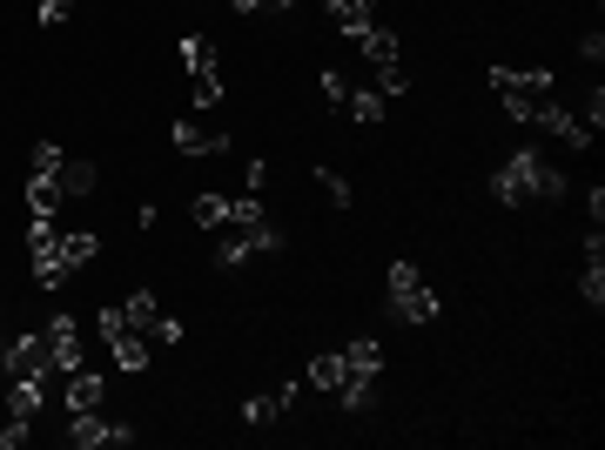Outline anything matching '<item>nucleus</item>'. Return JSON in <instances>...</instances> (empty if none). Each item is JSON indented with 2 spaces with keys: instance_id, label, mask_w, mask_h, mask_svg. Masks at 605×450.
Instances as JSON below:
<instances>
[{
  "instance_id": "obj_1",
  "label": "nucleus",
  "mask_w": 605,
  "mask_h": 450,
  "mask_svg": "<svg viewBox=\"0 0 605 450\" xmlns=\"http://www.w3.org/2000/svg\"><path fill=\"white\" fill-rule=\"evenodd\" d=\"M492 195L505 202V209H524V202H558L565 195V175H558V161H545L539 148H518L511 161H498Z\"/></svg>"
},
{
  "instance_id": "obj_2",
  "label": "nucleus",
  "mask_w": 605,
  "mask_h": 450,
  "mask_svg": "<svg viewBox=\"0 0 605 450\" xmlns=\"http://www.w3.org/2000/svg\"><path fill=\"white\" fill-rule=\"evenodd\" d=\"M437 309H444V303H437L431 282L418 276V263H390V316L424 330V323H437Z\"/></svg>"
},
{
  "instance_id": "obj_3",
  "label": "nucleus",
  "mask_w": 605,
  "mask_h": 450,
  "mask_svg": "<svg viewBox=\"0 0 605 450\" xmlns=\"http://www.w3.org/2000/svg\"><path fill=\"white\" fill-rule=\"evenodd\" d=\"M350 40H356V54L377 68L384 95H403V88H411V74H403V40H397L390 27H377V21H371V27H356Z\"/></svg>"
},
{
  "instance_id": "obj_4",
  "label": "nucleus",
  "mask_w": 605,
  "mask_h": 450,
  "mask_svg": "<svg viewBox=\"0 0 605 450\" xmlns=\"http://www.w3.org/2000/svg\"><path fill=\"white\" fill-rule=\"evenodd\" d=\"M492 95L505 101V114L511 121H532V108L552 95V74L539 68V74H518V68H492Z\"/></svg>"
},
{
  "instance_id": "obj_5",
  "label": "nucleus",
  "mask_w": 605,
  "mask_h": 450,
  "mask_svg": "<svg viewBox=\"0 0 605 450\" xmlns=\"http://www.w3.org/2000/svg\"><path fill=\"white\" fill-rule=\"evenodd\" d=\"M101 343H108V356H114V370H129V377L148 370V350H155V343H148L121 309H101Z\"/></svg>"
},
{
  "instance_id": "obj_6",
  "label": "nucleus",
  "mask_w": 605,
  "mask_h": 450,
  "mask_svg": "<svg viewBox=\"0 0 605 450\" xmlns=\"http://www.w3.org/2000/svg\"><path fill=\"white\" fill-rule=\"evenodd\" d=\"M532 121H539V129H545V135H552L558 148H572V155H579V148H592V129H585V121H579L572 108H558L552 95H545V101L532 108Z\"/></svg>"
},
{
  "instance_id": "obj_7",
  "label": "nucleus",
  "mask_w": 605,
  "mask_h": 450,
  "mask_svg": "<svg viewBox=\"0 0 605 450\" xmlns=\"http://www.w3.org/2000/svg\"><path fill=\"white\" fill-rule=\"evenodd\" d=\"M169 142H176V155H229V129H216L209 114H182Z\"/></svg>"
},
{
  "instance_id": "obj_8",
  "label": "nucleus",
  "mask_w": 605,
  "mask_h": 450,
  "mask_svg": "<svg viewBox=\"0 0 605 450\" xmlns=\"http://www.w3.org/2000/svg\"><path fill=\"white\" fill-rule=\"evenodd\" d=\"M8 377H55V350H48V330H27L21 343H8Z\"/></svg>"
},
{
  "instance_id": "obj_9",
  "label": "nucleus",
  "mask_w": 605,
  "mask_h": 450,
  "mask_svg": "<svg viewBox=\"0 0 605 450\" xmlns=\"http://www.w3.org/2000/svg\"><path fill=\"white\" fill-rule=\"evenodd\" d=\"M101 397H108V377H95L88 363H81V370H68V384H61L68 417H81V411H101Z\"/></svg>"
},
{
  "instance_id": "obj_10",
  "label": "nucleus",
  "mask_w": 605,
  "mask_h": 450,
  "mask_svg": "<svg viewBox=\"0 0 605 450\" xmlns=\"http://www.w3.org/2000/svg\"><path fill=\"white\" fill-rule=\"evenodd\" d=\"M135 430H121V424H108L101 411H81V417H68V443H81V450H95V443H129Z\"/></svg>"
},
{
  "instance_id": "obj_11",
  "label": "nucleus",
  "mask_w": 605,
  "mask_h": 450,
  "mask_svg": "<svg viewBox=\"0 0 605 450\" xmlns=\"http://www.w3.org/2000/svg\"><path fill=\"white\" fill-rule=\"evenodd\" d=\"M48 350H55V377L81 370V330H74L68 316H55V323H48Z\"/></svg>"
},
{
  "instance_id": "obj_12",
  "label": "nucleus",
  "mask_w": 605,
  "mask_h": 450,
  "mask_svg": "<svg viewBox=\"0 0 605 450\" xmlns=\"http://www.w3.org/2000/svg\"><path fill=\"white\" fill-rule=\"evenodd\" d=\"M343 384H350V363H343V350H323V356H310V390L337 397Z\"/></svg>"
},
{
  "instance_id": "obj_13",
  "label": "nucleus",
  "mask_w": 605,
  "mask_h": 450,
  "mask_svg": "<svg viewBox=\"0 0 605 450\" xmlns=\"http://www.w3.org/2000/svg\"><path fill=\"white\" fill-rule=\"evenodd\" d=\"M121 316H129V323H135V330L148 337V343L161 337V296H155V290H135L129 303H121Z\"/></svg>"
},
{
  "instance_id": "obj_14",
  "label": "nucleus",
  "mask_w": 605,
  "mask_h": 450,
  "mask_svg": "<svg viewBox=\"0 0 605 450\" xmlns=\"http://www.w3.org/2000/svg\"><path fill=\"white\" fill-rule=\"evenodd\" d=\"M95 256H101V235H95V229H74V235H61V269H68V276H74V269H88Z\"/></svg>"
},
{
  "instance_id": "obj_15",
  "label": "nucleus",
  "mask_w": 605,
  "mask_h": 450,
  "mask_svg": "<svg viewBox=\"0 0 605 450\" xmlns=\"http://www.w3.org/2000/svg\"><path fill=\"white\" fill-rule=\"evenodd\" d=\"M323 14H330L343 34H356V27H371V21H377V0H323Z\"/></svg>"
},
{
  "instance_id": "obj_16",
  "label": "nucleus",
  "mask_w": 605,
  "mask_h": 450,
  "mask_svg": "<svg viewBox=\"0 0 605 450\" xmlns=\"http://www.w3.org/2000/svg\"><path fill=\"white\" fill-rule=\"evenodd\" d=\"M290 403H297V390H263V397L242 403V417H250V424H276L282 411H290Z\"/></svg>"
},
{
  "instance_id": "obj_17",
  "label": "nucleus",
  "mask_w": 605,
  "mask_h": 450,
  "mask_svg": "<svg viewBox=\"0 0 605 450\" xmlns=\"http://www.w3.org/2000/svg\"><path fill=\"white\" fill-rule=\"evenodd\" d=\"M343 363H350V377H377V370H384V350H377V337H356V343H343Z\"/></svg>"
},
{
  "instance_id": "obj_18",
  "label": "nucleus",
  "mask_w": 605,
  "mask_h": 450,
  "mask_svg": "<svg viewBox=\"0 0 605 450\" xmlns=\"http://www.w3.org/2000/svg\"><path fill=\"white\" fill-rule=\"evenodd\" d=\"M27 209L34 216H55L61 209V182L55 175H27Z\"/></svg>"
},
{
  "instance_id": "obj_19",
  "label": "nucleus",
  "mask_w": 605,
  "mask_h": 450,
  "mask_svg": "<svg viewBox=\"0 0 605 450\" xmlns=\"http://www.w3.org/2000/svg\"><path fill=\"white\" fill-rule=\"evenodd\" d=\"M55 182H61V195H95V169H88V161H61Z\"/></svg>"
},
{
  "instance_id": "obj_20",
  "label": "nucleus",
  "mask_w": 605,
  "mask_h": 450,
  "mask_svg": "<svg viewBox=\"0 0 605 450\" xmlns=\"http://www.w3.org/2000/svg\"><path fill=\"white\" fill-rule=\"evenodd\" d=\"M182 61H189V74H216V40L189 34V40H182Z\"/></svg>"
},
{
  "instance_id": "obj_21",
  "label": "nucleus",
  "mask_w": 605,
  "mask_h": 450,
  "mask_svg": "<svg viewBox=\"0 0 605 450\" xmlns=\"http://www.w3.org/2000/svg\"><path fill=\"white\" fill-rule=\"evenodd\" d=\"M222 222H229V195H195V229L216 235Z\"/></svg>"
},
{
  "instance_id": "obj_22",
  "label": "nucleus",
  "mask_w": 605,
  "mask_h": 450,
  "mask_svg": "<svg viewBox=\"0 0 605 450\" xmlns=\"http://www.w3.org/2000/svg\"><path fill=\"white\" fill-rule=\"evenodd\" d=\"M343 114H350V121H384V101H377L371 88H350V101H343Z\"/></svg>"
},
{
  "instance_id": "obj_23",
  "label": "nucleus",
  "mask_w": 605,
  "mask_h": 450,
  "mask_svg": "<svg viewBox=\"0 0 605 450\" xmlns=\"http://www.w3.org/2000/svg\"><path fill=\"white\" fill-rule=\"evenodd\" d=\"M316 188H323V195H330V202H337V209H350V202H356V188H350V182H343L337 169H316Z\"/></svg>"
},
{
  "instance_id": "obj_24",
  "label": "nucleus",
  "mask_w": 605,
  "mask_h": 450,
  "mask_svg": "<svg viewBox=\"0 0 605 450\" xmlns=\"http://www.w3.org/2000/svg\"><path fill=\"white\" fill-rule=\"evenodd\" d=\"M195 108H222V74H195Z\"/></svg>"
},
{
  "instance_id": "obj_25",
  "label": "nucleus",
  "mask_w": 605,
  "mask_h": 450,
  "mask_svg": "<svg viewBox=\"0 0 605 450\" xmlns=\"http://www.w3.org/2000/svg\"><path fill=\"white\" fill-rule=\"evenodd\" d=\"M61 161H68V155H61L55 142H40V148H34V175H55V169H61Z\"/></svg>"
},
{
  "instance_id": "obj_26",
  "label": "nucleus",
  "mask_w": 605,
  "mask_h": 450,
  "mask_svg": "<svg viewBox=\"0 0 605 450\" xmlns=\"http://www.w3.org/2000/svg\"><path fill=\"white\" fill-rule=\"evenodd\" d=\"M74 14V0H40V27H61Z\"/></svg>"
},
{
  "instance_id": "obj_27",
  "label": "nucleus",
  "mask_w": 605,
  "mask_h": 450,
  "mask_svg": "<svg viewBox=\"0 0 605 450\" xmlns=\"http://www.w3.org/2000/svg\"><path fill=\"white\" fill-rule=\"evenodd\" d=\"M579 54H585V61H592V68H598V61H605V34H598V27H592V34H585V48H579Z\"/></svg>"
},
{
  "instance_id": "obj_28",
  "label": "nucleus",
  "mask_w": 605,
  "mask_h": 450,
  "mask_svg": "<svg viewBox=\"0 0 605 450\" xmlns=\"http://www.w3.org/2000/svg\"><path fill=\"white\" fill-rule=\"evenodd\" d=\"M256 8H276V14H282V8H297V0H256Z\"/></svg>"
},
{
  "instance_id": "obj_29",
  "label": "nucleus",
  "mask_w": 605,
  "mask_h": 450,
  "mask_svg": "<svg viewBox=\"0 0 605 450\" xmlns=\"http://www.w3.org/2000/svg\"><path fill=\"white\" fill-rule=\"evenodd\" d=\"M0 377H8V343H0Z\"/></svg>"
}]
</instances>
